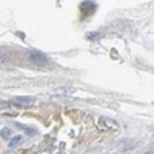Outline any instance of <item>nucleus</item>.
Wrapping results in <instances>:
<instances>
[{"instance_id": "f257e3e1", "label": "nucleus", "mask_w": 154, "mask_h": 154, "mask_svg": "<svg viewBox=\"0 0 154 154\" xmlns=\"http://www.w3.org/2000/svg\"><path fill=\"white\" fill-rule=\"evenodd\" d=\"M99 128H100V130L116 131V130H119V128H120V125L116 122L114 119H109V117H100V119H99Z\"/></svg>"}, {"instance_id": "f03ea898", "label": "nucleus", "mask_w": 154, "mask_h": 154, "mask_svg": "<svg viewBox=\"0 0 154 154\" xmlns=\"http://www.w3.org/2000/svg\"><path fill=\"white\" fill-rule=\"evenodd\" d=\"M29 60L34 65H38V66H45L48 63V59L42 53H38V51H29Z\"/></svg>"}, {"instance_id": "7ed1b4c3", "label": "nucleus", "mask_w": 154, "mask_h": 154, "mask_svg": "<svg viewBox=\"0 0 154 154\" xmlns=\"http://www.w3.org/2000/svg\"><path fill=\"white\" fill-rule=\"evenodd\" d=\"M34 102H35V99H34V97H28V96H23V97H12V103L17 105V106H22V108L32 106Z\"/></svg>"}, {"instance_id": "20e7f679", "label": "nucleus", "mask_w": 154, "mask_h": 154, "mask_svg": "<svg viewBox=\"0 0 154 154\" xmlns=\"http://www.w3.org/2000/svg\"><path fill=\"white\" fill-rule=\"evenodd\" d=\"M96 9H97V5H96V3H93V2H83V3L80 5V11H82L83 17L91 16Z\"/></svg>"}, {"instance_id": "39448f33", "label": "nucleus", "mask_w": 154, "mask_h": 154, "mask_svg": "<svg viewBox=\"0 0 154 154\" xmlns=\"http://www.w3.org/2000/svg\"><path fill=\"white\" fill-rule=\"evenodd\" d=\"M22 140H23V137H22V136H16V137H12V140L9 142V148H14L16 145H19V143L22 142Z\"/></svg>"}, {"instance_id": "423d86ee", "label": "nucleus", "mask_w": 154, "mask_h": 154, "mask_svg": "<svg viewBox=\"0 0 154 154\" xmlns=\"http://www.w3.org/2000/svg\"><path fill=\"white\" fill-rule=\"evenodd\" d=\"M9 136H11V130H9V128L0 130V137H6V139H9Z\"/></svg>"}]
</instances>
